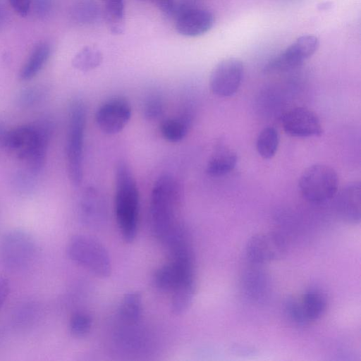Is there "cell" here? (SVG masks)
I'll use <instances>...</instances> for the list:
<instances>
[{"instance_id": "cell-1", "label": "cell", "mask_w": 361, "mask_h": 361, "mask_svg": "<svg viewBox=\"0 0 361 361\" xmlns=\"http://www.w3.org/2000/svg\"><path fill=\"white\" fill-rule=\"evenodd\" d=\"M179 200L176 180L169 175L158 178L151 192L149 217L154 235L164 244L180 225L177 220Z\"/></svg>"}, {"instance_id": "cell-2", "label": "cell", "mask_w": 361, "mask_h": 361, "mask_svg": "<svg viewBox=\"0 0 361 361\" xmlns=\"http://www.w3.org/2000/svg\"><path fill=\"white\" fill-rule=\"evenodd\" d=\"M114 173L116 219L122 238L131 243L137 233L139 190L131 169L126 161L117 163Z\"/></svg>"}, {"instance_id": "cell-3", "label": "cell", "mask_w": 361, "mask_h": 361, "mask_svg": "<svg viewBox=\"0 0 361 361\" xmlns=\"http://www.w3.org/2000/svg\"><path fill=\"white\" fill-rule=\"evenodd\" d=\"M50 138L34 124L22 126L8 130L5 148L25 161L28 170L37 175L44 166Z\"/></svg>"}, {"instance_id": "cell-4", "label": "cell", "mask_w": 361, "mask_h": 361, "mask_svg": "<svg viewBox=\"0 0 361 361\" xmlns=\"http://www.w3.org/2000/svg\"><path fill=\"white\" fill-rule=\"evenodd\" d=\"M86 126V107L80 99L73 100L69 107L66 142L68 177L73 185H80L82 176L83 146Z\"/></svg>"}, {"instance_id": "cell-5", "label": "cell", "mask_w": 361, "mask_h": 361, "mask_svg": "<svg viewBox=\"0 0 361 361\" xmlns=\"http://www.w3.org/2000/svg\"><path fill=\"white\" fill-rule=\"evenodd\" d=\"M68 257L94 275L106 278L111 271V259L107 250L97 240L85 235H75L66 246Z\"/></svg>"}, {"instance_id": "cell-6", "label": "cell", "mask_w": 361, "mask_h": 361, "mask_svg": "<svg viewBox=\"0 0 361 361\" xmlns=\"http://www.w3.org/2000/svg\"><path fill=\"white\" fill-rule=\"evenodd\" d=\"M338 177L331 167L314 164L306 169L299 180L302 197L310 202L322 203L332 199L337 193Z\"/></svg>"}, {"instance_id": "cell-7", "label": "cell", "mask_w": 361, "mask_h": 361, "mask_svg": "<svg viewBox=\"0 0 361 361\" xmlns=\"http://www.w3.org/2000/svg\"><path fill=\"white\" fill-rule=\"evenodd\" d=\"M36 244L25 231L13 230L6 233L0 245V257L4 266L11 270L25 268L33 260Z\"/></svg>"}, {"instance_id": "cell-8", "label": "cell", "mask_w": 361, "mask_h": 361, "mask_svg": "<svg viewBox=\"0 0 361 361\" xmlns=\"http://www.w3.org/2000/svg\"><path fill=\"white\" fill-rule=\"evenodd\" d=\"M286 251V240L281 234L274 231L253 235L245 247V255L249 262L259 266L281 259Z\"/></svg>"}, {"instance_id": "cell-9", "label": "cell", "mask_w": 361, "mask_h": 361, "mask_svg": "<svg viewBox=\"0 0 361 361\" xmlns=\"http://www.w3.org/2000/svg\"><path fill=\"white\" fill-rule=\"evenodd\" d=\"M326 307L325 295L318 290L311 289L289 298L286 302V312L293 322L307 325L319 319Z\"/></svg>"}, {"instance_id": "cell-10", "label": "cell", "mask_w": 361, "mask_h": 361, "mask_svg": "<svg viewBox=\"0 0 361 361\" xmlns=\"http://www.w3.org/2000/svg\"><path fill=\"white\" fill-rule=\"evenodd\" d=\"M319 44L317 37L310 35H302L272 59L266 65L264 71L270 73L293 70L311 57L317 50Z\"/></svg>"}, {"instance_id": "cell-11", "label": "cell", "mask_w": 361, "mask_h": 361, "mask_svg": "<svg viewBox=\"0 0 361 361\" xmlns=\"http://www.w3.org/2000/svg\"><path fill=\"white\" fill-rule=\"evenodd\" d=\"M132 109L123 97H111L104 102L95 114V121L105 134L114 135L122 131L129 122Z\"/></svg>"}, {"instance_id": "cell-12", "label": "cell", "mask_w": 361, "mask_h": 361, "mask_svg": "<svg viewBox=\"0 0 361 361\" xmlns=\"http://www.w3.org/2000/svg\"><path fill=\"white\" fill-rule=\"evenodd\" d=\"M243 71V64L239 59L229 58L221 61L211 73L210 90L221 97L235 94L241 84Z\"/></svg>"}, {"instance_id": "cell-13", "label": "cell", "mask_w": 361, "mask_h": 361, "mask_svg": "<svg viewBox=\"0 0 361 361\" xmlns=\"http://www.w3.org/2000/svg\"><path fill=\"white\" fill-rule=\"evenodd\" d=\"M282 125L287 134L296 137L319 136L323 132L317 114L305 107H296L286 112Z\"/></svg>"}, {"instance_id": "cell-14", "label": "cell", "mask_w": 361, "mask_h": 361, "mask_svg": "<svg viewBox=\"0 0 361 361\" xmlns=\"http://www.w3.org/2000/svg\"><path fill=\"white\" fill-rule=\"evenodd\" d=\"M214 22V16L209 11L198 7H184L176 13L175 27L183 36L197 37L208 32Z\"/></svg>"}, {"instance_id": "cell-15", "label": "cell", "mask_w": 361, "mask_h": 361, "mask_svg": "<svg viewBox=\"0 0 361 361\" xmlns=\"http://www.w3.org/2000/svg\"><path fill=\"white\" fill-rule=\"evenodd\" d=\"M335 210L338 217L348 224H356L361 219V184H348L336 195Z\"/></svg>"}, {"instance_id": "cell-16", "label": "cell", "mask_w": 361, "mask_h": 361, "mask_svg": "<svg viewBox=\"0 0 361 361\" xmlns=\"http://www.w3.org/2000/svg\"><path fill=\"white\" fill-rule=\"evenodd\" d=\"M50 52V47L47 42L37 44L20 71V79L27 81L37 75L49 59Z\"/></svg>"}, {"instance_id": "cell-17", "label": "cell", "mask_w": 361, "mask_h": 361, "mask_svg": "<svg viewBox=\"0 0 361 361\" xmlns=\"http://www.w3.org/2000/svg\"><path fill=\"white\" fill-rule=\"evenodd\" d=\"M103 16L107 27L114 35H120L125 29L123 0H100Z\"/></svg>"}, {"instance_id": "cell-18", "label": "cell", "mask_w": 361, "mask_h": 361, "mask_svg": "<svg viewBox=\"0 0 361 361\" xmlns=\"http://www.w3.org/2000/svg\"><path fill=\"white\" fill-rule=\"evenodd\" d=\"M237 160V155L233 151L221 147L209 159L206 166V172L212 177L224 176L233 171Z\"/></svg>"}, {"instance_id": "cell-19", "label": "cell", "mask_w": 361, "mask_h": 361, "mask_svg": "<svg viewBox=\"0 0 361 361\" xmlns=\"http://www.w3.org/2000/svg\"><path fill=\"white\" fill-rule=\"evenodd\" d=\"M102 60V54L97 47L87 46L76 54L72 64L77 70L87 72L99 66Z\"/></svg>"}, {"instance_id": "cell-20", "label": "cell", "mask_w": 361, "mask_h": 361, "mask_svg": "<svg viewBox=\"0 0 361 361\" xmlns=\"http://www.w3.org/2000/svg\"><path fill=\"white\" fill-rule=\"evenodd\" d=\"M279 143V136L276 130L273 127H266L257 136V151L263 159H271L275 155Z\"/></svg>"}, {"instance_id": "cell-21", "label": "cell", "mask_w": 361, "mask_h": 361, "mask_svg": "<svg viewBox=\"0 0 361 361\" xmlns=\"http://www.w3.org/2000/svg\"><path fill=\"white\" fill-rule=\"evenodd\" d=\"M142 312V300L137 292L127 293L123 298L119 314L121 318L129 323H135L141 317Z\"/></svg>"}, {"instance_id": "cell-22", "label": "cell", "mask_w": 361, "mask_h": 361, "mask_svg": "<svg viewBox=\"0 0 361 361\" xmlns=\"http://www.w3.org/2000/svg\"><path fill=\"white\" fill-rule=\"evenodd\" d=\"M162 137L170 142H178L183 140L188 132V121L183 118H167L160 125Z\"/></svg>"}, {"instance_id": "cell-23", "label": "cell", "mask_w": 361, "mask_h": 361, "mask_svg": "<svg viewBox=\"0 0 361 361\" xmlns=\"http://www.w3.org/2000/svg\"><path fill=\"white\" fill-rule=\"evenodd\" d=\"M48 89L43 85H35L22 90L16 99L18 106L23 108L33 107L42 102L48 95Z\"/></svg>"}, {"instance_id": "cell-24", "label": "cell", "mask_w": 361, "mask_h": 361, "mask_svg": "<svg viewBox=\"0 0 361 361\" xmlns=\"http://www.w3.org/2000/svg\"><path fill=\"white\" fill-rule=\"evenodd\" d=\"M37 175L28 171H18L11 176V183L13 190L20 195H30L37 188Z\"/></svg>"}, {"instance_id": "cell-25", "label": "cell", "mask_w": 361, "mask_h": 361, "mask_svg": "<svg viewBox=\"0 0 361 361\" xmlns=\"http://www.w3.org/2000/svg\"><path fill=\"white\" fill-rule=\"evenodd\" d=\"M142 111L144 117L149 121L159 118L164 111V102L161 96L152 93L146 97L142 104Z\"/></svg>"}, {"instance_id": "cell-26", "label": "cell", "mask_w": 361, "mask_h": 361, "mask_svg": "<svg viewBox=\"0 0 361 361\" xmlns=\"http://www.w3.org/2000/svg\"><path fill=\"white\" fill-rule=\"evenodd\" d=\"M92 324V318L89 314L84 312L75 313L70 319V331L76 337L84 336L90 331Z\"/></svg>"}, {"instance_id": "cell-27", "label": "cell", "mask_w": 361, "mask_h": 361, "mask_svg": "<svg viewBox=\"0 0 361 361\" xmlns=\"http://www.w3.org/2000/svg\"><path fill=\"white\" fill-rule=\"evenodd\" d=\"M255 267L254 271L252 269L250 272L246 274L245 277V288L246 290L250 292L252 295L259 296V292L262 291V288L266 287V279L263 278V275L256 271L257 265L253 264Z\"/></svg>"}, {"instance_id": "cell-28", "label": "cell", "mask_w": 361, "mask_h": 361, "mask_svg": "<svg viewBox=\"0 0 361 361\" xmlns=\"http://www.w3.org/2000/svg\"><path fill=\"white\" fill-rule=\"evenodd\" d=\"M8 1L16 13L25 17L30 11L32 0H8Z\"/></svg>"}, {"instance_id": "cell-29", "label": "cell", "mask_w": 361, "mask_h": 361, "mask_svg": "<svg viewBox=\"0 0 361 361\" xmlns=\"http://www.w3.org/2000/svg\"><path fill=\"white\" fill-rule=\"evenodd\" d=\"M162 13L171 15L175 9L174 0H149Z\"/></svg>"}, {"instance_id": "cell-30", "label": "cell", "mask_w": 361, "mask_h": 361, "mask_svg": "<svg viewBox=\"0 0 361 361\" xmlns=\"http://www.w3.org/2000/svg\"><path fill=\"white\" fill-rule=\"evenodd\" d=\"M10 281L4 276H0V307L3 305L7 299L10 293Z\"/></svg>"}, {"instance_id": "cell-31", "label": "cell", "mask_w": 361, "mask_h": 361, "mask_svg": "<svg viewBox=\"0 0 361 361\" xmlns=\"http://www.w3.org/2000/svg\"><path fill=\"white\" fill-rule=\"evenodd\" d=\"M32 4L35 12L39 16L46 15L50 8V0H35L34 2H32Z\"/></svg>"}, {"instance_id": "cell-32", "label": "cell", "mask_w": 361, "mask_h": 361, "mask_svg": "<svg viewBox=\"0 0 361 361\" xmlns=\"http://www.w3.org/2000/svg\"><path fill=\"white\" fill-rule=\"evenodd\" d=\"M8 130L6 128L5 124L0 120V149L6 147Z\"/></svg>"}, {"instance_id": "cell-33", "label": "cell", "mask_w": 361, "mask_h": 361, "mask_svg": "<svg viewBox=\"0 0 361 361\" xmlns=\"http://www.w3.org/2000/svg\"><path fill=\"white\" fill-rule=\"evenodd\" d=\"M8 18V11L3 0H0V28L5 24Z\"/></svg>"}]
</instances>
